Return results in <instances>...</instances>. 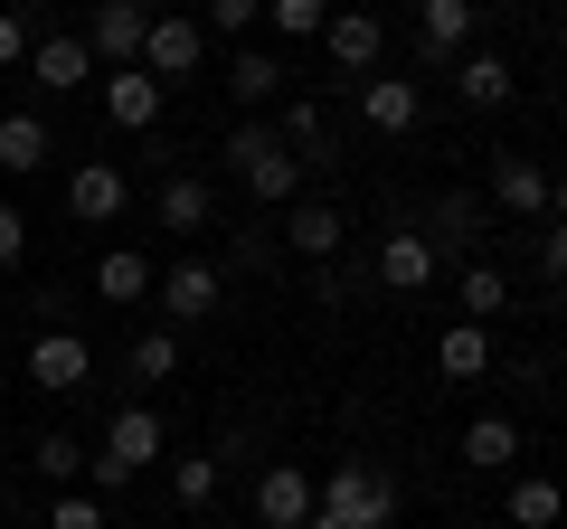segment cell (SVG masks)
<instances>
[{
	"label": "cell",
	"instance_id": "cell-1",
	"mask_svg": "<svg viewBox=\"0 0 567 529\" xmlns=\"http://www.w3.org/2000/svg\"><path fill=\"white\" fill-rule=\"evenodd\" d=\"M227 170H237L246 199H265V208H293V199H303V162L284 152L275 123H237V133H227Z\"/></svg>",
	"mask_w": 567,
	"mask_h": 529
},
{
	"label": "cell",
	"instance_id": "cell-2",
	"mask_svg": "<svg viewBox=\"0 0 567 529\" xmlns=\"http://www.w3.org/2000/svg\"><path fill=\"white\" fill-rule=\"evenodd\" d=\"M162 445H171V426H162V416H152V407H123L114 426H104V445L85 454V473H95V491H123L133 473H152V464H162Z\"/></svg>",
	"mask_w": 567,
	"mask_h": 529
},
{
	"label": "cell",
	"instance_id": "cell-3",
	"mask_svg": "<svg viewBox=\"0 0 567 529\" xmlns=\"http://www.w3.org/2000/svg\"><path fill=\"white\" fill-rule=\"evenodd\" d=\"M312 501H322L331 520H350V529H398V483H388V473L369 464V454H350V464H331Z\"/></svg>",
	"mask_w": 567,
	"mask_h": 529
},
{
	"label": "cell",
	"instance_id": "cell-4",
	"mask_svg": "<svg viewBox=\"0 0 567 529\" xmlns=\"http://www.w3.org/2000/svg\"><path fill=\"white\" fill-rule=\"evenodd\" d=\"M199 58H208V29L199 20H181V10H152V39H142V76H162V85H181V76H199Z\"/></svg>",
	"mask_w": 567,
	"mask_h": 529
},
{
	"label": "cell",
	"instance_id": "cell-5",
	"mask_svg": "<svg viewBox=\"0 0 567 529\" xmlns=\"http://www.w3.org/2000/svg\"><path fill=\"white\" fill-rule=\"evenodd\" d=\"M473 20H483V0H416V58L454 66L473 48Z\"/></svg>",
	"mask_w": 567,
	"mask_h": 529
},
{
	"label": "cell",
	"instance_id": "cell-6",
	"mask_svg": "<svg viewBox=\"0 0 567 529\" xmlns=\"http://www.w3.org/2000/svg\"><path fill=\"white\" fill-rule=\"evenodd\" d=\"M85 378H95V350H85L76 331H39V341H29V387H48V397H76Z\"/></svg>",
	"mask_w": 567,
	"mask_h": 529
},
{
	"label": "cell",
	"instance_id": "cell-7",
	"mask_svg": "<svg viewBox=\"0 0 567 529\" xmlns=\"http://www.w3.org/2000/svg\"><path fill=\"white\" fill-rule=\"evenodd\" d=\"M445 76H454V95H464L473 114H502V104L520 95V66H511V58H492V48H464V58H454Z\"/></svg>",
	"mask_w": 567,
	"mask_h": 529
},
{
	"label": "cell",
	"instance_id": "cell-8",
	"mask_svg": "<svg viewBox=\"0 0 567 529\" xmlns=\"http://www.w3.org/2000/svg\"><path fill=\"white\" fill-rule=\"evenodd\" d=\"M341 237H350V218H341L331 199H293V208H284V256L331 264V256H341Z\"/></svg>",
	"mask_w": 567,
	"mask_h": 529
},
{
	"label": "cell",
	"instance_id": "cell-9",
	"mask_svg": "<svg viewBox=\"0 0 567 529\" xmlns=\"http://www.w3.org/2000/svg\"><path fill=\"white\" fill-rule=\"evenodd\" d=\"M142 39H152V10H142V0H95V58L104 66H142Z\"/></svg>",
	"mask_w": 567,
	"mask_h": 529
},
{
	"label": "cell",
	"instance_id": "cell-10",
	"mask_svg": "<svg viewBox=\"0 0 567 529\" xmlns=\"http://www.w3.org/2000/svg\"><path fill=\"white\" fill-rule=\"evenodd\" d=\"M492 208H502V218H548V170L529 162V152H502V162H492Z\"/></svg>",
	"mask_w": 567,
	"mask_h": 529
},
{
	"label": "cell",
	"instance_id": "cell-11",
	"mask_svg": "<svg viewBox=\"0 0 567 529\" xmlns=\"http://www.w3.org/2000/svg\"><path fill=\"white\" fill-rule=\"evenodd\" d=\"M312 510H322V501H312V473H303V464H275V473L256 483V520H265V529H303Z\"/></svg>",
	"mask_w": 567,
	"mask_h": 529
},
{
	"label": "cell",
	"instance_id": "cell-12",
	"mask_svg": "<svg viewBox=\"0 0 567 529\" xmlns=\"http://www.w3.org/2000/svg\"><path fill=\"white\" fill-rule=\"evenodd\" d=\"M322 48H331V66H341V76H369V66H379V48H388V29L369 20V10H331V20H322Z\"/></svg>",
	"mask_w": 567,
	"mask_h": 529
},
{
	"label": "cell",
	"instance_id": "cell-13",
	"mask_svg": "<svg viewBox=\"0 0 567 529\" xmlns=\"http://www.w3.org/2000/svg\"><path fill=\"white\" fill-rule=\"evenodd\" d=\"M379 284H388V293H425V284H435V246H425V227H388Z\"/></svg>",
	"mask_w": 567,
	"mask_h": 529
},
{
	"label": "cell",
	"instance_id": "cell-14",
	"mask_svg": "<svg viewBox=\"0 0 567 529\" xmlns=\"http://www.w3.org/2000/svg\"><path fill=\"white\" fill-rule=\"evenodd\" d=\"M360 114H369V133H416L425 95H416V76H360Z\"/></svg>",
	"mask_w": 567,
	"mask_h": 529
},
{
	"label": "cell",
	"instance_id": "cell-15",
	"mask_svg": "<svg viewBox=\"0 0 567 529\" xmlns=\"http://www.w3.org/2000/svg\"><path fill=\"white\" fill-rule=\"evenodd\" d=\"M29 76H39L48 95H76V85H95V48L85 39H39L29 48Z\"/></svg>",
	"mask_w": 567,
	"mask_h": 529
},
{
	"label": "cell",
	"instance_id": "cell-16",
	"mask_svg": "<svg viewBox=\"0 0 567 529\" xmlns=\"http://www.w3.org/2000/svg\"><path fill=\"white\" fill-rule=\"evenodd\" d=\"M104 114H114L123 133L162 123V76H142V66H114V76H104Z\"/></svg>",
	"mask_w": 567,
	"mask_h": 529
},
{
	"label": "cell",
	"instance_id": "cell-17",
	"mask_svg": "<svg viewBox=\"0 0 567 529\" xmlns=\"http://www.w3.org/2000/svg\"><path fill=\"white\" fill-rule=\"evenodd\" d=\"M66 208H76L85 227H104V218H123V170H114V162H85L76 180H66Z\"/></svg>",
	"mask_w": 567,
	"mask_h": 529
},
{
	"label": "cell",
	"instance_id": "cell-18",
	"mask_svg": "<svg viewBox=\"0 0 567 529\" xmlns=\"http://www.w3.org/2000/svg\"><path fill=\"white\" fill-rule=\"evenodd\" d=\"M275 133H284V152H293L303 170H312V162H322V170L341 162V152H331V114H322V104H284V123H275Z\"/></svg>",
	"mask_w": 567,
	"mask_h": 529
},
{
	"label": "cell",
	"instance_id": "cell-19",
	"mask_svg": "<svg viewBox=\"0 0 567 529\" xmlns=\"http://www.w3.org/2000/svg\"><path fill=\"white\" fill-rule=\"evenodd\" d=\"M162 303H171V331L208 322V312H218V274H208V264H171V274H162Z\"/></svg>",
	"mask_w": 567,
	"mask_h": 529
},
{
	"label": "cell",
	"instance_id": "cell-20",
	"mask_svg": "<svg viewBox=\"0 0 567 529\" xmlns=\"http://www.w3.org/2000/svg\"><path fill=\"white\" fill-rule=\"evenodd\" d=\"M208 218H218V199H208V180H189V170H171V180H162V227H171V237H199Z\"/></svg>",
	"mask_w": 567,
	"mask_h": 529
},
{
	"label": "cell",
	"instance_id": "cell-21",
	"mask_svg": "<svg viewBox=\"0 0 567 529\" xmlns=\"http://www.w3.org/2000/svg\"><path fill=\"white\" fill-rule=\"evenodd\" d=\"M502 520H511V529H558V520H567V491L548 483V473H529V483H511Z\"/></svg>",
	"mask_w": 567,
	"mask_h": 529
},
{
	"label": "cell",
	"instance_id": "cell-22",
	"mask_svg": "<svg viewBox=\"0 0 567 529\" xmlns=\"http://www.w3.org/2000/svg\"><path fill=\"white\" fill-rule=\"evenodd\" d=\"M425 246H464L473 256V246H483V208H473L464 189H445V199L425 208Z\"/></svg>",
	"mask_w": 567,
	"mask_h": 529
},
{
	"label": "cell",
	"instance_id": "cell-23",
	"mask_svg": "<svg viewBox=\"0 0 567 529\" xmlns=\"http://www.w3.org/2000/svg\"><path fill=\"white\" fill-rule=\"evenodd\" d=\"M435 369H445V378H492V331L483 322H454L445 341H435Z\"/></svg>",
	"mask_w": 567,
	"mask_h": 529
},
{
	"label": "cell",
	"instance_id": "cell-24",
	"mask_svg": "<svg viewBox=\"0 0 567 529\" xmlns=\"http://www.w3.org/2000/svg\"><path fill=\"white\" fill-rule=\"evenodd\" d=\"M511 454H520V426H511V416H473L464 426V464L473 473H511Z\"/></svg>",
	"mask_w": 567,
	"mask_h": 529
},
{
	"label": "cell",
	"instance_id": "cell-25",
	"mask_svg": "<svg viewBox=\"0 0 567 529\" xmlns=\"http://www.w3.org/2000/svg\"><path fill=\"white\" fill-rule=\"evenodd\" d=\"M95 293L104 303H142V293H152V256H133V246L95 256Z\"/></svg>",
	"mask_w": 567,
	"mask_h": 529
},
{
	"label": "cell",
	"instance_id": "cell-26",
	"mask_svg": "<svg viewBox=\"0 0 567 529\" xmlns=\"http://www.w3.org/2000/svg\"><path fill=\"white\" fill-rule=\"evenodd\" d=\"M48 162V123L39 114H0V170H39Z\"/></svg>",
	"mask_w": 567,
	"mask_h": 529
},
{
	"label": "cell",
	"instance_id": "cell-27",
	"mask_svg": "<svg viewBox=\"0 0 567 529\" xmlns=\"http://www.w3.org/2000/svg\"><path fill=\"white\" fill-rule=\"evenodd\" d=\"M492 312H511V274L502 264H464V322H492Z\"/></svg>",
	"mask_w": 567,
	"mask_h": 529
},
{
	"label": "cell",
	"instance_id": "cell-28",
	"mask_svg": "<svg viewBox=\"0 0 567 529\" xmlns=\"http://www.w3.org/2000/svg\"><path fill=\"white\" fill-rule=\"evenodd\" d=\"M275 85H284V66L265 58V48H237V66H227V95H237V104H265Z\"/></svg>",
	"mask_w": 567,
	"mask_h": 529
},
{
	"label": "cell",
	"instance_id": "cell-29",
	"mask_svg": "<svg viewBox=\"0 0 567 529\" xmlns=\"http://www.w3.org/2000/svg\"><path fill=\"white\" fill-rule=\"evenodd\" d=\"M123 369H133L142 387H152V378H181V331H142V341H133V360H123Z\"/></svg>",
	"mask_w": 567,
	"mask_h": 529
},
{
	"label": "cell",
	"instance_id": "cell-30",
	"mask_svg": "<svg viewBox=\"0 0 567 529\" xmlns=\"http://www.w3.org/2000/svg\"><path fill=\"white\" fill-rule=\"evenodd\" d=\"M171 491H181L189 510H208L218 501V454H181V464H171Z\"/></svg>",
	"mask_w": 567,
	"mask_h": 529
},
{
	"label": "cell",
	"instance_id": "cell-31",
	"mask_svg": "<svg viewBox=\"0 0 567 529\" xmlns=\"http://www.w3.org/2000/svg\"><path fill=\"white\" fill-rule=\"evenodd\" d=\"M85 454H95V445H76V435H39V445H29V464H39L48 483H76Z\"/></svg>",
	"mask_w": 567,
	"mask_h": 529
},
{
	"label": "cell",
	"instance_id": "cell-32",
	"mask_svg": "<svg viewBox=\"0 0 567 529\" xmlns=\"http://www.w3.org/2000/svg\"><path fill=\"white\" fill-rule=\"evenodd\" d=\"M265 20H275L284 39H322V20H331V0H265Z\"/></svg>",
	"mask_w": 567,
	"mask_h": 529
},
{
	"label": "cell",
	"instance_id": "cell-33",
	"mask_svg": "<svg viewBox=\"0 0 567 529\" xmlns=\"http://www.w3.org/2000/svg\"><path fill=\"white\" fill-rule=\"evenodd\" d=\"M256 20H265V0H208V10H199V29H208V39H246Z\"/></svg>",
	"mask_w": 567,
	"mask_h": 529
},
{
	"label": "cell",
	"instance_id": "cell-34",
	"mask_svg": "<svg viewBox=\"0 0 567 529\" xmlns=\"http://www.w3.org/2000/svg\"><path fill=\"white\" fill-rule=\"evenodd\" d=\"M48 529H114V520H104V510L85 501V491H58V510H48Z\"/></svg>",
	"mask_w": 567,
	"mask_h": 529
},
{
	"label": "cell",
	"instance_id": "cell-35",
	"mask_svg": "<svg viewBox=\"0 0 567 529\" xmlns=\"http://www.w3.org/2000/svg\"><path fill=\"white\" fill-rule=\"evenodd\" d=\"M275 256H284V237H265V227H237V264H246V274H265Z\"/></svg>",
	"mask_w": 567,
	"mask_h": 529
},
{
	"label": "cell",
	"instance_id": "cell-36",
	"mask_svg": "<svg viewBox=\"0 0 567 529\" xmlns=\"http://www.w3.org/2000/svg\"><path fill=\"white\" fill-rule=\"evenodd\" d=\"M539 284H567V227H539Z\"/></svg>",
	"mask_w": 567,
	"mask_h": 529
},
{
	"label": "cell",
	"instance_id": "cell-37",
	"mask_svg": "<svg viewBox=\"0 0 567 529\" xmlns=\"http://www.w3.org/2000/svg\"><path fill=\"white\" fill-rule=\"evenodd\" d=\"M20 256H29V218L0 199V264H20Z\"/></svg>",
	"mask_w": 567,
	"mask_h": 529
},
{
	"label": "cell",
	"instance_id": "cell-38",
	"mask_svg": "<svg viewBox=\"0 0 567 529\" xmlns=\"http://www.w3.org/2000/svg\"><path fill=\"white\" fill-rule=\"evenodd\" d=\"M29 58V29H20V10H0V66H20Z\"/></svg>",
	"mask_w": 567,
	"mask_h": 529
},
{
	"label": "cell",
	"instance_id": "cell-39",
	"mask_svg": "<svg viewBox=\"0 0 567 529\" xmlns=\"http://www.w3.org/2000/svg\"><path fill=\"white\" fill-rule=\"evenodd\" d=\"M548 218H558V227H567V180H548Z\"/></svg>",
	"mask_w": 567,
	"mask_h": 529
},
{
	"label": "cell",
	"instance_id": "cell-40",
	"mask_svg": "<svg viewBox=\"0 0 567 529\" xmlns=\"http://www.w3.org/2000/svg\"><path fill=\"white\" fill-rule=\"evenodd\" d=\"M303 529H350V520H331V510H312V520H303Z\"/></svg>",
	"mask_w": 567,
	"mask_h": 529
},
{
	"label": "cell",
	"instance_id": "cell-41",
	"mask_svg": "<svg viewBox=\"0 0 567 529\" xmlns=\"http://www.w3.org/2000/svg\"><path fill=\"white\" fill-rule=\"evenodd\" d=\"M548 293H558V322H567V284H548Z\"/></svg>",
	"mask_w": 567,
	"mask_h": 529
},
{
	"label": "cell",
	"instance_id": "cell-42",
	"mask_svg": "<svg viewBox=\"0 0 567 529\" xmlns=\"http://www.w3.org/2000/svg\"><path fill=\"white\" fill-rule=\"evenodd\" d=\"M558 48H567V20H558Z\"/></svg>",
	"mask_w": 567,
	"mask_h": 529
},
{
	"label": "cell",
	"instance_id": "cell-43",
	"mask_svg": "<svg viewBox=\"0 0 567 529\" xmlns=\"http://www.w3.org/2000/svg\"><path fill=\"white\" fill-rule=\"evenodd\" d=\"M20 10H29V0H20Z\"/></svg>",
	"mask_w": 567,
	"mask_h": 529
}]
</instances>
